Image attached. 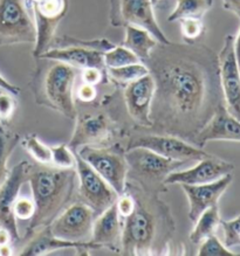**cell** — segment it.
<instances>
[{
    "instance_id": "obj_1",
    "label": "cell",
    "mask_w": 240,
    "mask_h": 256,
    "mask_svg": "<svg viewBox=\"0 0 240 256\" xmlns=\"http://www.w3.org/2000/svg\"><path fill=\"white\" fill-rule=\"evenodd\" d=\"M143 64L156 86L151 129L193 140L225 104L218 55L204 44H158Z\"/></svg>"
},
{
    "instance_id": "obj_2",
    "label": "cell",
    "mask_w": 240,
    "mask_h": 256,
    "mask_svg": "<svg viewBox=\"0 0 240 256\" xmlns=\"http://www.w3.org/2000/svg\"><path fill=\"white\" fill-rule=\"evenodd\" d=\"M126 191L135 196L136 206L134 212L123 219L121 254L148 255L158 246L166 248L168 238L175 230L168 205L158 199V194L145 192L133 182H127Z\"/></svg>"
},
{
    "instance_id": "obj_3",
    "label": "cell",
    "mask_w": 240,
    "mask_h": 256,
    "mask_svg": "<svg viewBox=\"0 0 240 256\" xmlns=\"http://www.w3.org/2000/svg\"><path fill=\"white\" fill-rule=\"evenodd\" d=\"M76 172L74 170L58 168H32L29 182L36 213L30 220L26 236L46 227L57 218L73 196Z\"/></svg>"
},
{
    "instance_id": "obj_4",
    "label": "cell",
    "mask_w": 240,
    "mask_h": 256,
    "mask_svg": "<svg viewBox=\"0 0 240 256\" xmlns=\"http://www.w3.org/2000/svg\"><path fill=\"white\" fill-rule=\"evenodd\" d=\"M31 87L38 104L55 110L69 120L78 116L74 84L78 69L64 62L38 58Z\"/></svg>"
},
{
    "instance_id": "obj_5",
    "label": "cell",
    "mask_w": 240,
    "mask_h": 256,
    "mask_svg": "<svg viewBox=\"0 0 240 256\" xmlns=\"http://www.w3.org/2000/svg\"><path fill=\"white\" fill-rule=\"evenodd\" d=\"M124 154L128 164L127 182L154 194L164 191L166 177L185 164L171 160L144 148H128Z\"/></svg>"
},
{
    "instance_id": "obj_6",
    "label": "cell",
    "mask_w": 240,
    "mask_h": 256,
    "mask_svg": "<svg viewBox=\"0 0 240 256\" xmlns=\"http://www.w3.org/2000/svg\"><path fill=\"white\" fill-rule=\"evenodd\" d=\"M124 152L117 145L109 148L86 145L75 150V154L88 162L118 196L126 192L127 188L128 164Z\"/></svg>"
},
{
    "instance_id": "obj_7",
    "label": "cell",
    "mask_w": 240,
    "mask_h": 256,
    "mask_svg": "<svg viewBox=\"0 0 240 256\" xmlns=\"http://www.w3.org/2000/svg\"><path fill=\"white\" fill-rule=\"evenodd\" d=\"M36 25L26 0H0V46L36 44Z\"/></svg>"
},
{
    "instance_id": "obj_8",
    "label": "cell",
    "mask_w": 240,
    "mask_h": 256,
    "mask_svg": "<svg viewBox=\"0 0 240 256\" xmlns=\"http://www.w3.org/2000/svg\"><path fill=\"white\" fill-rule=\"evenodd\" d=\"M109 22L113 27H141L159 44L171 42L158 25L152 0H109Z\"/></svg>"
},
{
    "instance_id": "obj_9",
    "label": "cell",
    "mask_w": 240,
    "mask_h": 256,
    "mask_svg": "<svg viewBox=\"0 0 240 256\" xmlns=\"http://www.w3.org/2000/svg\"><path fill=\"white\" fill-rule=\"evenodd\" d=\"M133 148H144L155 154L176 162H198L211 156L203 148L187 143L178 136L169 134H136L127 143V150Z\"/></svg>"
},
{
    "instance_id": "obj_10",
    "label": "cell",
    "mask_w": 240,
    "mask_h": 256,
    "mask_svg": "<svg viewBox=\"0 0 240 256\" xmlns=\"http://www.w3.org/2000/svg\"><path fill=\"white\" fill-rule=\"evenodd\" d=\"M27 5L36 25L37 39L33 56L37 58L52 47L58 26L67 16L68 0H43Z\"/></svg>"
},
{
    "instance_id": "obj_11",
    "label": "cell",
    "mask_w": 240,
    "mask_h": 256,
    "mask_svg": "<svg viewBox=\"0 0 240 256\" xmlns=\"http://www.w3.org/2000/svg\"><path fill=\"white\" fill-rule=\"evenodd\" d=\"M75 172L81 202L88 205L96 213V216L116 202L118 194L113 188L78 154Z\"/></svg>"
},
{
    "instance_id": "obj_12",
    "label": "cell",
    "mask_w": 240,
    "mask_h": 256,
    "mask_svg": "<svg viewBox=\"0 0 240 256\" xmlns=\"http://www.w3.org/2000/svg\"><path fill=\"white\" fill-rule=\"evenodd\" d=\"M96 213L82 202L65 207L60 214L48 224L54 236L72 242H85L92 235Z\"/></svg>"
},
{
    "instance_id": "obj_13",
    "label": "cell",
    "mask_w": 240,
    "mask_h": 256,
    "mask_svg": "<svg viewBox=\"0 0 240 256\" xmlns=\"http://www.w3.org/2000/svg\"><path fill=\"white\" fill-rule=\"evenodd\" d=\"M219 78L226 109L240 120V66L234 52V36H225L218 54Z\"/></svg>"
},
{
    "instance_id": "obj_14",
    "label": "cell",
    "mask_w": 240,
    "mask_h": 256,
    "mask_svg": "<svg viewBox=\"0 0 240 256\" xmlns=\"http://www.w3.org/2000/svg\"><path fill=\"white\" fill-rule=\"evenodd\" d=\"M33 166L27 160H22L13 168L0 185V226L11 232L15 242L20 240L17 219L13 216V207L20 196L23 186L29 182Z\"/></svg>"
},
{
    "instance_id": "obj_15",
    "label": "cell",
    "mask_w": 240,
    "mask_h": 256,
    "mask_svg": "<svg viewBox=\"0 0 240 256\" xmlns=\"http://www.w3.org/2000/svg\"><path fill=\"white\" fill-rule=\"evenodd\" d=\"M155 80L150 72L124 86V103L127 112L137 126L151 129V106L155 96Z\"/></svg>"
},
{
    "instance_id": "obj_16",
    "label": "cell",
    "mask_w": 240,
    "mask_h": 256,
    "mask_svg": "<svg viewBox=\"0 0 240 256\" xmlns=\"http://www.w3.org/2000/svg\"><path fill=\"white\" fill-rule=\"evenodd\" d=\"M234 170L232 162L208 156L200 159L192 168L176 170L165 179V185H201L215 182L231 174Z\"/></svg>"
},
{
    "instance_id": "obj_17",
    "label": "cell",
    "mask_w": 240,
    "mask_h": 256,
    "mask_svg": "<svg viewBox=\"0 0 240 256\" xmlns=\"http://www.w3.org/2000/svg\"><path fill=\"white\" fill-rule=\"evenodd\" d=\"M76 126L69 146L73 151L86 145H96L109 140L114 136V126L107 116L95 115L76 116Z\"/></svg>"
},
{
    "instance_id": "obj_18",
    "label": "cell",
    "mask_w": 240,
    "mask_h": 256,
    "mask_svg": "<svg viewBox=\"0 0 240 256\" xmlns=\"http://www.w3.org/2000/svg\"><path fill=\"white\" fill-rule=\"evenodd\" d=\"M233 176L227 174L218 180L201 185H180L189 200V218L194 222L204 210L218 205L219 199L231 185Z\"/></svg>"
},
{
    "instance_id": "obj_19",
    "label": "cell",
    "mask_w": 240,
    "mask_h": 256,
    "mask_svg": "<svg viewBox=\"0 0 240 256\" xmlns=\"http://www.w3.org/2000/svg\"><path fill=\"white\" fill-rule=\"evenodd\" d=\"M214 140L240 142V120L229 114L225 104L215 110L206 126L193 138V143L199 148Z\"/></svg>"
},
{
    "instance_id": "obj_20",
    "label": "cell",
    "mask_w": 240,
    "mask_h": 256,
    "mask_svg": "<svg viewBox=\"0 0 240 256\" xmlns=\"http://www.w3.org/2000/svg\"><path fill=\"white\" fill-rule=\"evenodd\" d=\"M123 219L118 214L116 204H113L96 216L93 224L90 240L99 248H109L120 252Z\"/></svg>"
},
{
    "instance_id": "obj_21",
    "label": "cell",
    "mask_w": 240,
    "mask_h": 256,
    "mask_svg": "<svg viewBox=\"0 0 240 256\" xmlns=\"http://www.w3.org/2000/svg\"><path fill=\"white\" fill-rule=\"evenodd\" d=\"M103 54L104 53L102 52L89 50V48L81 46H67L50 48L44 54H41L39 58L64 62V64H67L76 69L93 67L107 70Z\"/></svg>"
},
{
    "instance_id": "obj_22",
    "label": "cell",
    "mask_w": 240,
    "mask_h": 256,
    "mask_svg": "<svg viewBox=\"0 0 240 256\" xmlns=\"http://www.w3.org/2000/svg\"><path fill=\"white\" fill-rule=\"evenodd\" d=\"M30 238H30L29 244L19 252L20 255H47L52 252L68 248H74L76 250L82 252L85 249H99V247L95 244H93L92 241L72 242L54 236L48 230V226L37 230Z\"/></svg>"
},
{
    "instance_id": "obj_23",
    "label": "cell",
    "mask_w": 240,
    "mask_h": 256,
    "mask_svg": "<svg viewBox=\"0 0 240 256\" xmlns=\"http://www.w3.org/2000/svg\"><path fill=\"white\" fill-rule=\"evenodd\" d=\"M126 38L123 46L130 50L141 62H144L159 44L148 30L136 26H126Z\"/></svg>"
},
{
    "instance_id": "obj_24",
    "label": "cell",
    "mask_w": 240,
    "mask_h": 256,
    "mask_svg": "<svg viewBox=\"0 0 240 256\" xmlns=\"http://www.w3.org/2000/svg\"><path fill=\"white\" fill-rule=\"evenodd\" d=\"M220 221L221 219L218 205L212 206L204 210L194 221V226L189 235L191 244H200L205 238L215 234V232L220 227Z\"/></svg>"
},
{
    "instance_id": "obj_25",
    "label": "cell",
    "mask_w": 240,
    "mask_h": 256,
    "mask_svg": "<svg viewBox=\"0 0 240 256\" xmlns=\"http://www.w3.org/2000/svg\"><path fill=\"white\" fill-rule=\"evenodd\" d=\"M213 8V0H176V6L168 16L169 22L183 19H203Z\"/></svg>"
},
{
    "instance_id": "obj_26",
    "label": "cell",
    "mask_w": 240,
    "mask_h": 256,
    "mask_svg": "<svg viewBox=\"0 0 240 256\" xmlns=\"http://www.w3.org/2000/svg\"><path fill=\"white\" fill-rule=\"evenodd\" d=\"M20 143V136L6 129L4 124L0 123V185L5 182L10 174L9 159L17 145Z\"/></svg>"
},
{
    "instance_id": "obj_27",
    "label": "cell",
    "mask_w": 240,
    "mask_h": 256,
    "mask_svg": "<svg viewBox=\"0 0 240 256\" xmlns=\"http://www.w3.org/2000/svg\"><path fill=\"white\" fill-rule=\"evenodd\" d=\"M147 74H149V69L143 62H137V64L117 68H107L108 78L121 86H126Z\"/></svg>"
},
{
    "instance_id": "obj_28",
    "label": "cell",
    "mask_w": 240,
    "mask_h": 256,
    "mask_svg": "<svg viewBox=\"0 0 240 256\" xmlns=\"http://www.w3.org/2000/svg\"><path fill=\"white\" fill-rule=\"evenodd\" d=\"M23 148L29 152V154L32 157L34 160L39 162L41 165H51L52 162V150L51 146H48L43 142L37 134H31L26 136L24 140H20Z\"/></svg>"
},
{
    "instance_id": "obj_29",
    "label": "cell",
    "mask_w": 240,
    "mask_h": 256,
    "mask_svg": "<svg viewBox=\"0 0 240 256\" xmlns=\"http://www.w3.org/2000/svg\"><path fill=\"white\" fill-rule=\"evenodd\" d=\"M67 46H81L85 48H89V50H99V52H102V53H106V52L111 50L115 44L113 42H110L108 39L81 40V39H78V38H72V36H65L61 38H55L51 48L67 47Z\"/></svg>"
},
{
    "instance_id": "obj_30",
    "label": "cell",
    "mask_w": 240,
    "mask_h": 256,
    "mask_svg": "<svg viewBox=\"0 0 240 256\" xmlns=\"http://www.w3.org/2000/svg\"><path fill=\"white\" fill-rule=\"evenodd\" d=\"M104 64L107 68H117L123 67V66L137 64L141 62L136 55H135L127 47L122 46H114L103 54Z\"/></svg>"
},
{
    "instance_id": "obj_31",
    "label": "cell",
    "mask_w": 240,
    "mask_h": 256,
    "mask_svg": "<svg viewBox=\"0 0 240 256\" xmlns=\"http://www.w3.org/2000/svg\"><path fill=\"white\" fill-rule=\"evenodd\" d=\"M52 162L51 165L58 168L74 170L76 165L75 151L67 144H60L51 146Z\"/></svg>"
},
{
    "instance_id": "obj_32",
    "label": "cell",
    "mask_w": 240,
    "mask_h": 256,
    "mask_svg": "<svg viewBox=\"0 0 240 256\" xmlns=\"http://www.w3.org/2000/svg\"><path fill=\"white\" fill-rule=\"evenodd\" d=\"M198 256H210V255H217V256H233L236 255L234 252L226 247L219 238L215 236V234L211 235L207 238L201 242L199 246V249L197 252Z\"/></svg>"
},
{
    "instance_id": "obj_33",
    "label": "cell",
    "mask_w": 240,
    "mask_h": 256,
    "mask_svg": "<svg viewBox=\"0 0 240 256\" xmlns=\"http://www.w3.org/2000/svg\"><path fill=\"white\" fill-rule=\"evenodd\" d=\"M220 227L224 233V244L227 248L240 246V216L232 220H221Z\"/></svg>"
},
{
    "instance_id": "obj_34",
    "label": "cell",
    "mask_w": 240,
    "mask_h": 256,
    "mask_svg": "<svg viewBox=\"0 0 240 256\" xmlns=\"http://www.w3.org/2000/svg\"><path fill=\"white\" fill-rule=\"evenodd\" d=\"M205 26L201 19H183L180 20V33L182 39L187 44H194L204 33Z\"/></svg>"
},
{
    "instance_id": "obj_35",
    "label": "cell",
    "mask_w": 240,
    "mask_h": 256,
    "mask_svg": "<svg viewBox=\"0 0 240 256\" xmlns=\"http://www.w3.org/2000/svg\"><path fill=\"white\" fill-rule=\"evenodd\" d=\"M17 96L11 92L0 90V123L8 124L15 116L17 110Z\"/></svg>"
},
{
    "instance_id": "obj_36",
    "label": "cell",
    "mask_w": 240,
    "mask_h": 256,
    "mask_svg": "<svg viewBox=\"0 0 240 256\" xmlns=\"http://www.w3.org/2000/svg\"><path fill=\"white\" fill-rule=\"evenodd\" d=\"M36 213V202L33 198L29 196H18L13 207V216L17 220H31Z\"/></svg>"
},
{
    "instance_id": "obj_37",
    "label": "cell",
    "mask_w": 240,
    "mask_h": 256,
    "mask_svg": "<svg viewBox=\"0 0 240 256\" xmlns=\"http://www.w3.org/2000/svg\"><path fill=\"white\" fill-rule=\"evenodd\" d=\"M115 204H116L120 216L124 219V218L129 216L134 212L135 206H136V200H135V196L129 191H126L121 196H118Z\"/></svg>"
},
{
    "instance_id": "obj_38",
    "label": "cell",
    "mask_w": 240,
    "mask_h": 256,
    "mask_svg": "<svg viewBox=\"0 0 240 256\" xmlns=\"http://www.w3.org/2000/svg\"><path fill=\"white\" fill-rule=\"evenodd\" d=\"M81 81L82 83L92 86H99L101 83L106 82L108 78L107 70H102L99 68H85L81 69Z\"/></svg>"
},
{
    "instance_id": "obj_39",
    "label": "cell",
    "mask_w": 240,
    "mask_h": 256,
    "mask_svg": "<svg viewBox=\"0 0 240 256\" xmlns=\"http://www.w3.org/2000/svg\"><path fill=\"white\" fill-rule=\"evenodd\" d=\"M76 98L81 102L90 103L97 98V88L96 86L81 83L79 88L76 89Z\"/></svg>"
},
{
    "instance_id": "obj_40",
    "label": "cell",
    "mask_w": 240,
    "mask_h": 256,
    "mask_svg": "<svg viewBox=\"0 0 240 256\" xmlns=\"http://www.w3.org/2000/svg\"><path fill=\"white\" fill-rule=\"evenodd\" d=\"M0 90H5V92H11V94L16 95L17 98H18L20 92H22V90H20L19 87H17V86L12 84V83L8 81V80H6L2 74H0Z\"/></svg>"
},
{
    "instance_id": "obj_41",
    "label": "cell",
    "mask_w": 240,
    "mask_h": 256,
    "mask_svg": "<svg viewBox=\"0 0 240 256\" xmlns=\"http://www.w3.org/2000/svg\"><path fill=\"white\" fill-rule=\"evenodd\" d=\"M221 2L224 10L232 12L240 20V0H221Z\"/></svg>"
},
{
    "instance_id": "obj_42",
    "label": "cell",
    "mask_w": 240,
    "mask_h": 256,
    "mask_svg": "<svg viewBox=\"0 0 240 256\" xmlns=\"http://www.w3.org/2000/svg\"><path fill=\"white\" fill-rule=\"evenodd\" d=\"M16 244L15 238H13L11 232L6 230L5 227L0 226V247H4V246L13 244Z\"/></svg>"
},
{
    "instance_id": "obj_43",
    "label": "cell",
    "mask_w": 240,
    "mask_h": 256,
    "mask_svg": "<svg viewBox=\"0 0 240 256\" xmlns=\"http://www.w3.org/2000/svg\"><path fill=\"white\" fill-rule=\"evenodd\" d=\"M234 52L236 60H238V64L240 66V30L236 36H234Z\"/></svg>"
},
{
    "instance_id": "obj_44",
    "label": "cell",
    "mask_w": 240,
    "mask_h": 256,
    "mask_svg": "<svg viewBox=\"0 0 240 256\" xmlns=\"http://www.w3.org/2000/svg\"><path fill=\"white\" fill-rule=\"evenodd\" d=\"M43 2V0H26L27 4H33V2Z\"/></svg>"
},
{
    "instance_id": "obj_45",
    "label": "cell",
    "mask_w": 240,
    "mask_h": 256,
    "mask_svg": "<svg viewBox=\"0 0 240 256\" xmlns=\"http://www.w3.org/2000/svg\"><path fill=\"white\" fill-rule=\"evenodd\" d=\"M152 2H154V4H156V2H158L159 0H152Z\"/></svg>"
}]
</instances>
